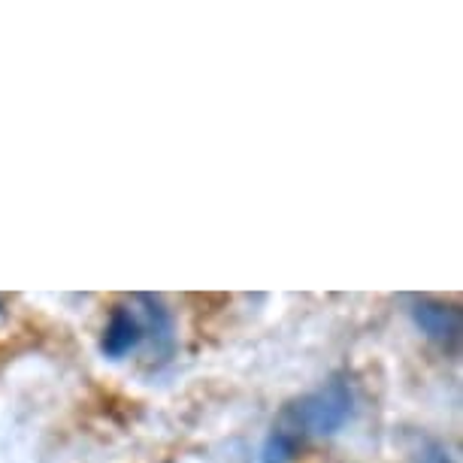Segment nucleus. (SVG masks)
<instances>
[{
	"label": "nucleus",
	"mask_w": 463,
	"mask_h": 463,
	"mask_svg": "<svg viewBox=\"0 0 463 463\" xmlns=\"http://www.w3.org/2000/svg\"><path fill=\"white\" fill-rule=\"evenodd\" d=\"M352 388L343 379L327 382L316 394H306L288 403L267 436L260 463H291L309 436L336 433L352 415Z\"/></svg>",
	"instance_id": "f257e3e1"
},
{
	"label": "nucleus",
	"mask_w": 463,
	"mask_h": 463,
	"mask_svg": "<svg viewBox=\"0 0 463 463\" xmlns=\"http://www.w3.org/2000/svg\"><path fill=\"white\" fill-rule=\"evenodd\" d=\"M412 318L415 325L442 348H458L460 343V309L449 303L436 300H415L412 303Z\"/></svg>",
	"instance_id": "f03ea898"
},
{
	"label": "nucleus",
	"mask_w": 463,
	"mask_h": 463,
	"mask_svg": "<svg viewBox=\"0 0 463 463\" xmlns=\"http://www.w3.org/2000/svg\"><path fill=\"white\" fill-rule=\"evenodd\" d=\"M139 343H143V321H139L130 309H125V306H118V309L109 316L107 330H103L100 352L112 357V361H121V357L134 352Z\"/></svg>",
	"instance_id": "7ed1b4c3"
},
{
	"label": "nucleus",
	"mask_w": 463,
	"mask_h": 463,
	"mask_svg": "<svg viewBox=\"0 0 463 463\" xmlns=\"http://www.w3.org/2000/svg\"><path fill=\"white\" fill-rule=\"evenodd\" d=\"M418 463H454V460L449 458V451L439 449V445L424 442L421 449H418Z\"/></svg>",
	"instance_id": "20e7f679"
}]
</instances>
